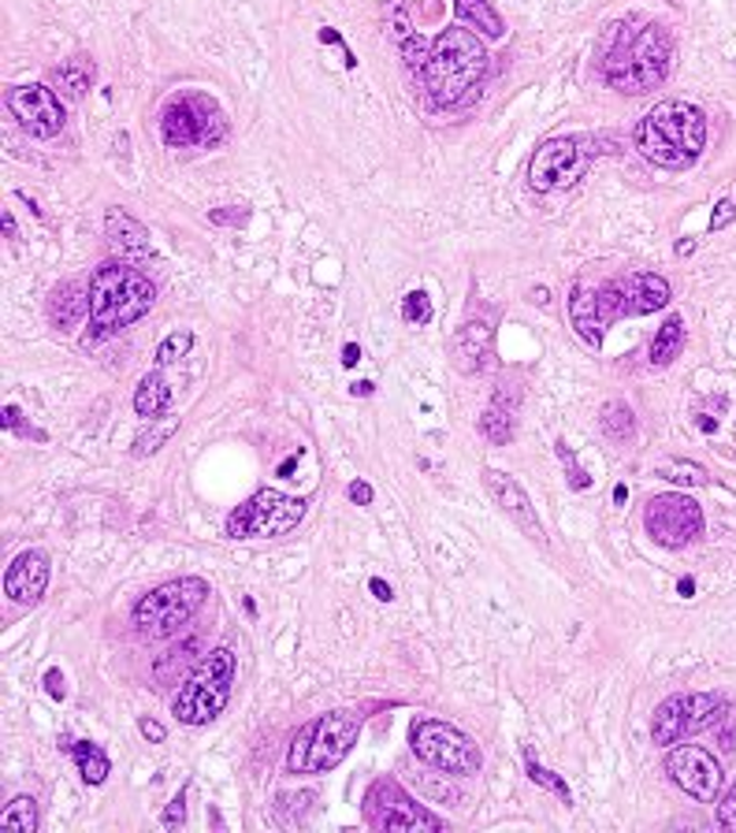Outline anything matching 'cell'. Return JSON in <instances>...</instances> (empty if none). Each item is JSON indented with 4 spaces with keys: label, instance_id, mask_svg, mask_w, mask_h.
Instances as JSON below:
<instances>
[{
    "label": "cell",
    "instance_id": "obj_19",
    "mask_svg": "<svg viewBox=\"0 0 736 833\" xmlns=\"http://www.w3.org/2000/svg\"><path fill=\"white\" fill-rule=\"evenodd\" d=\"M105 235L108 242H112V250L119 257H127V261H153V246H149V231L146 224L131 216L127 209H119V205H108L105 212Z\"/></svg>",
    "mask_w": 736,
    "mask_h": 833
},
{
    "label": "cell",
    "instance_id": "obj_18",
    "mask_svg": "<svg viewBox=\"0 0 736 833\" xmlns=\"http://www.w3.org/2000/svg\"><path fill=\"white\" fill-rule=\"evenodd\" d=\"M49 588V555L38 547L23 551L12 566H8L4 573V595L12 603H23V607H30V603H38L41 595H46Z\"/></svg>",
    "mask_w": 736,
    "mask_h": 833
},
{
    "label": "cell",
    "instance_id": "obj_16",
    "mask_svg": "<svg viewBox=\"0 0 736 833\" xmlns=\"http://www.w3.org/2000/svg\"><path fill=\"white\" fill-rule=\"evenodd\" d=\"M666 774L674 777L677 789L696 800V804H714L722 793V763L699 744H680L666 755Z\"/></svg>",
    "mask_w": 736,
    "mask_h": 833
},
{
    "label": "cell",
    "instance_id": "obj_35",
    "mask_svg": "<svg viewBox=\"0 0 736 833\" xmlns=\"http://www.w3.org/2000/svg\"><path fill=\"white\" fill-rule=\"evenodd\" d=\"M0 826L4 830H19V833H34L38 830V804L30 796H19L4 807L0 815Z\"/></svg>",
    "mask_w": 736,
    "mask_h": 833
},
{
    "label": "cell",
    "instance_id": "obj_13",
    "mask_svg": "<svg viewBox=\"0 0 736 833\" xmlns=\"http://www.w3.org/2000/svg\"><path fill=\"white\" fill-rule=\"evenodd\" d=\"M591 165V149L584 138H547L528 160V187L536 194H558L569 190L573 182L584 179Z\"/></svg>",
    "mask_w": 736,
    "mask_h": 833
},
{
    "label": "cell",
    "instance_id": "obj_10",
    "mask_svg": "<svg viewBox=\"0 0 736 833\" xmlns=\"http://www.w3.org/2000/svg\"><path fill=\"white\" fill-rule=\"evenodd\" d=\"M414 752L420 763L436 766L447 777H473L480 774L484 766V752L469 733L450 726V722L439 718H425L414 726Z\"/></svg>",
    "mask_w": 736,
    "mask_h": 833
},
{
    "label": "cell",
    "instance_id": "obj_45",
    "mask_svg": "<svg viewBox=\"0 0 736 833\" xmlns=\"http://www.w3.org/2000/svg\"><path fill=\"white\" fill-rule=\"evenodd\" d=\"M138 733H142L149 744H165L168 741V730L160 726L157 718H138Z\"/></svg>",
    "mask_w": 736,
    "mask_h": 833
},
{
    "label": "cell",
    "instance_id": "obj_39",
    "mask_svg": "<svg viewBox=\"0 0 736 833\" xmlns=\"http://www.w3.org/2000/svg\"><path fill=\"white\" fill-rule=\"evenodd\" d=\"M555 447H558V458H561V465H566V480H569V488H573V492H588V488H591V476L584 473V469H580V462L569 454L566 439H558Z\"/></svg>",
    "mask_w": 736,
    "mask_h": 833
},
{
    "label": "cell",
    "instance_id": "obj_2",
    "mask_svg": "<svg viewBox=\"0 0 736 833\" xmlns=\"http://www.w3.org/2000/svg\"><path fill=\"white\" fill-rule=\"evenodd\" d=\"M636 153L652 160L655 168L688 171L707 149V116L692 101H663L647 112L633 131Z\"/></svg>",
    "mask_w": 736,
    "mask_h": 833
},
{
    "label": "cell",
    "instance_id": "obj_23",
    "mask_svg": "<svg viewBox=\"0 0 736 833\" xmlns=\"http://www.w3.org/2000/svg\"><path fill=\"white\" fill-rule=\"evenodd\" d=\"M569 324H573V331L591 346V350H599L606 328L599 320V298H595V290H588V287L569 290Z\"/></svg>",
    "mask_w": 736,
    "mask_h": 833
},
{
    "label": "cell",
    "instance_id": "obj_37",
    "mask_svg": "<svg viewBox=\"0 0 736 833\" xmlns=\"http://www.w3.org/2000/svg\"><path fill=\"white\" fill-rule=\"evenodd\" d=\"M402 320L406 324H428L431 320V298L428 290H409L402 298Z\"/></svg>",
    "mask_w": 736,
    "mask_h": 833
},
{
    "label": "cell",
    "instance_id": "obj_51",
    "mask_svg": "<svg viewBox=\"0 0 736 833\" xmlns=\"http://www.w3.org/2000/svg\"><path fill=\"white\" fill-rule=\"evenodd\" d=\"M0 227H4V238H19V227L12 220V212L4 209V216H0Z\"/></svg>",
    "mask_w": 736,
    "mask_h": 833
},
{
    "label": "cell",
    "instance_id": "obj_30",
    "mask_svg": "<svg viewBox=\"0 0 736 833\" xmlns=\"http://www.w3.org/2000/svg\"><path fill=\"white\" fill-rule=\"evenodd\" d=\"M480 432H484L487 443H495V447H506V443L514 439V409L503 403V395L480 414Z\"/></svg>",
    "mask_w": 736,
    "mask_h": 833
},
{
    "label": "cell",
    "instance_id": "obj_14",
    "mask_svg": "<svg viewBox=\"0 0 736 833\" xmlns=\"http://www.w3.org/2000/svg\"><path fill=\"white\" fill-rule=\"evenodd\" d=\"M703 506L692 499V495L669 492V495H655L644 510V528L647 536L655 539L658 547L680 551L688 544H696L703 536Z\"/></svg>",
    "mask_w": 736,
    "mask_h": 833
},
{
    "label": "cell",
    "instance_id": "obj_27",
    "mask_svg": "<svg viewBox=\"0 0 736 833\" xmlns=\"http://www.w3.org/2000/svg\"><path fill=\"white\" fill-rule=\"evenodd\" d=\"M454 12H458L461 23H469L473 30H480V34L491 41H499L506 34V23L491 8V0H454Z\"/></svg>",
    "mask_w": 736,
    "mask_h": 833
},
{
    "label": "cell",
    "instance_id": "obj_8",
    "mask_svg": "<svg viewBox=\"0 0 736 833\" xmlns=\"http://www.w3.org/2000/svg\"><path fill=\"white\" fill-rule=\"evenodd\" d=\"M160 138L171 149H216L227 138L223 108L209 93H176L160 108Z\"/></svg>",
    "mask_w": 736,
    "mask_h": 833
},
{
    "label": "cell",
    "instance_id": "obj_49",
    "mask_svg": "<svg viewBox=\"0 0 736 833\" xmlns=\"http://www.w3.org/2000/svg\"><path fill=\"white\" fill-rule=\"evenodd\" d=\"M357 361H361V346H357V343H346V346H342V365H346V369H354Z\"/></svg>",
    "mask_w": 736,
    "mask_h": 833
},
{
    "label": "cell",
    "instance_id": "obj_46",
    "mask_svg": "<svg viewBox=\"0 0 736 833\" xmlns=\"http://www.w3.org/2000/svg\"><path fill=\"white\" fill-rule=\"evenodd\" d=\"M46 692H49V696L52 700H68V688H63V674H60V670L57 666H52V670H46Z\"/></svg>",
    "mask_w": 736,
    "mask_h": 833
},
{
    "label": "cell",
    "instance_id": "obj_15",
    "mask_svg": "<svg viewBox=\"0 0 736 833\" xmlns=\"http://www.w3.org/2000/svg\"><path fill=\"white\" fill-rule=\"evenodd\" d=\"M4 108L16 116V123L23 127L30 138H38V142H46V138H57L63 131V112L60 97L49 90V86H8L4 90Z\"/></svg>",
    "mask_w": 736,
    "mask_h": 833
},
{
    "label": "cell",
    "instance_id": "obj_22",
    "mask_svg": "<svg viewBox=\"0 0 736 833\" xmlns=\"http://www.w3.org/2000/svg\"><path fill=\"white\" fill-rule=\"evenodd\" d=\"M90 313V290H82L74 279L68 284H57L49 295V324L57 331H71L79 328V320Z\"/></svg>",
    "mask_w": 736,
    "mask_h": 833
},
{
    "label": "cell",
    "instance_id": "obj_34",
    "mask_svg": "<svg viewBox=\"0 0 736 833\" xmlns=\"http://www.w3.org/2000/svg\"><path fill=\"white\" fill-rule=\"evenodd\" d=\"M525 771H528V777L539 785V789H547V793H555L561 804L566 807H573V793H569V785L561 782V777L555 774V771H547V766H539V760H536V752L533 748H525Z\"/></svg>",
    "mask_w": 736,
    "mask_h": 833
},
{
    "label": "cell",
    "instance_id": "obj_36",
    "mask_svg": "<svg viewBox=\"0 0 736 833\" xmlns=\"http://www.w3.org/2000/svg\"><path fill=\"white\" fill-rule=\"evenodd\" d=\"M190 350H193V331L190 328L171 331L168 339L157 346V365H176L179 357H187Z\"/></svg>",
    "mask_w": 736,
    "mask_h": 833
},
{
    "label": "cell",
    "instance_id": "obj_40",
    "mask_svg": "<svg viewBox=\"0 0 736 833\" xmlns=\"http://www.w3.org/2000/svg\"><path fill=\"white\" fill-rule=\"evenodd\" d=\"M398 49H402V60H406V68H409V71H417V75L425 71L428 52H431V46H425V38L414 34L409 41H402V46H398Z\"/></svg>",
    "mask_w": 736,
    "mask_h": 833
},
{
    "label": "cell",
    "instance_id": "obj_1",
    "mask_svg": "<svg viewBox=\"0 0 736 833\" xmlns=\"http://www.w3.org/2000/svg\"><path fill=\"white\" fill-rule=\"evenodd\" d=\"M674 41L669 30L655 19L629 16L606 27L599 41V71L610 90L625 97H644L669 79Z\"/></svg>",
    "mask_w": 736,
    "mask_h": 833
},
{
    "label": "cell",
    "instance_id": "obj_38",
    "mask_svg": "<svg viewBox=\"0 0 736 833\" xmlns=\"http://www.w3.org/2000/svg\"><path fill=\"white\" fill-rule=\"evenodd\" d=\"M0 425H4V432H16V436H23V439H38V443L49 439L41 428H30L27 425V417H23V409H19V406H4V414H0Z\"/></svg>",
    "mask_w": 736,
    "mask_h": 833
},
{
    "label": "cell",
    "instance_id": "obj_28",
    "mask_svg": "<svg viewBox=\"0 0 736 833\" xmlns=\"http://www.w3.org/2000/svg\"><path fill=\"white\" fill-rule=\"evenodd\" d=\"M168 406H171V387L165 380V373H149L146 380L135 387V414L153 420L160 414H168Z\"/></svg>",
    "mask_w": 736,
    "mask_h": 833
},
{
    "label": "cell",
    "instance_id": "obj_56",
    "mask_svg": "<svg viewBox=\"0 0 736 833\" xmlns=\"http://www.w3.org/2000/svg\"><path fill=\"white\" fill-rule=\"evenodd\" d=\"M350 391H354L357 398H361V395H372V384H368V380H357V384H350Z\"/></svg>",
    "mask_w": 736,
    "mask_h": 833
},
{
    "label": "cell",
    "instance_id": "obj_5",
    "mask_svg": "<svg viewBox=\"0 0 736 833\" xmlns=\"http://www.w3.org/2000/svg\"><path fill=\"white\" fill-rule=\"evenodd\" d=\"M357 737H361V718L354 711L320 714L317 722H309V726H301L295 733L287 752V771L290 774L331 771V766H339L354 752Z\"/></svg>",
    "mask_w": 736,
    "mask_h": 833
},
{
    "label": "cell",
    "instance_id": "obj_31",
    "mask_svg": "<svg viewBox=\"0 0 736 833\" xmlns=\"http://www.w3.org/2000/svg\"><path fill=\"white\" fill-rule=\"evenodd\" d=\"M599 425H603V436L610 443H629L636 436V417L621 398H610V403L603 406Z\"/></svg>",
    "mask_w": 736,
    "mask_h": 833
},
{
    "label": "cell",
    "instance_id": "obj_20",
    "mask_svg": "<svg viewBox=\"0 0 736 833\" xmlns=\"http://www.w3.org/2000/svg\"><path fill=\"white\" fill-rule=\"evenodd\" d=\"M491 343H495V317H469L454 335V365H458L461 373H480L487 354H491Z\"/></svg>",
    "mask_w": 736,
    "mask_h": 833
},
{
    "label": "cell",
    "instance_id": "obj_42",
    "mask_svg": "<svg viewBox=\"0 0 736 833\" xmlns=\"http://www.w3.org/2000/svg\"><path fill=\"white\" fill-rule=\"evenodd\" d=\"M714 822H718L722 830H729V833H736V782H733V789L729 793L722 796V804H718V811H714Z\"/></svg>",
    "mask_w": 736,
    "mask_h": 833
},
{
    "label": "cell",
    "instance_id": "obj_43",
    "mask_svg": "<svg viewBox=\"0 0 736 833\" xmlns=\"http://www.w3.org/2000/svg\"><path fill=\"white\" fill-rule=\"evenodd\" d=\"M160 822H165L168 830H179L182 822H187V789H179L176 800H171V804H168L165 819H160Z\"/></svg>",
    "mask_w": 736,
    "mask_h": 833
},
{
    "label": "cell",
    "instance_id": "obj_57",
    "mask_svg": "<svg viewBox=\"0 0 736 833\" xmlns=\"http://www.w3.org/2000/svg\"><path fill=\"white\" fill-rule=\"evenodd\" d=\"M625 499H629V488H625V484H618V488H614V503H625Z\"/></svg>",
    "mask_w": 736,
    "mask_h": 833
},
{
    "label": "cell",
    "instance_id": "obj_50",
    "mask_svg": "<svg viewBox=\"0 0 736 833\" xmlns=\"http://www.w3.org/2000/svg\"><path fill=\"white\" fill-rule=\"evenodd\" d=\"M528 301H533V306H550V290L547 287H533V290H528Z\"/></svg>",
    "mask_w": 736,
    "mask_h": 833
},
{
    "label": "cell",
    "instance_id": "obj_47",
    "mask_svg": "<svg viewBox=\"0 0 736 833\" xmlns=\"http://www.w3.org/2000/svg\"><path fill=\"white\" fill-rule=\"evenodd\" d=\"M346 495H350V503H357V506H368V503H372V488H368L365 480H354L350 488H346Z\"/></svg>",
    "mask_w": 736,
    "mask_h": 833
},
{
    "label": "cell",
    "instance_id": "obj_41",
    "mask_svg": "<svg viewBox=\"0 0 736 833\" xmlns=\"http://www.w3.org/2000/svg\"><path fill=\"white\" fill-rule=\"evenodd\" d=\"M209 220L216 227H246L250 224V209H242V205H223V209H212Z\"/></svg>",
    "mask_w": 736,
    "mask_h": 833
},
{
    "label": "cell",
    "instance_id": "obj_26",
    "mask_svg": "<svg viewBox=\"0 0 736 833\" xmlns=\"http://www.w3.org/2000/svg\"><path fill=\"white\" fill-rule=\"evenodd\" d=\"M60 748L71 752V760L79 763V774H82L86 785H101L108 771H112V760H108L93 741H63Z\"/></svg>",
    "mask_w": 736,
    "mask_h": 833
},
{
    "label": "cell",
    "instance_id": "obj_7",
    "mask_svg": "<svg viewBox=\"0 0 736 833\" xmlns=\"http://www.w3.org/2000/svg\"><path fill=\"white\" fill-rule=\"evenodd\" d=\"M209 599V581L201 577H171L157 584L135 603V625L149 641H168L179 629H187L201 603Z\"/></svg>",
    "mask_w": 736,
    "mask_h": 833
},
{
    "label": "cell",
    "instance_id": "obj_24",
    "mask_svg": "<svg viewBox=\"0 0 736 833\" xmlns=\"http://www.w3.org/2000/svg\"><path fill=\"white\" fill-rule=\"evenodd\" d=\"M685 339H688V328H685V317H666L663 328L655 331L652 339V350H647V357H652L655 369H666V365H674L680 350H685Z\"/></svg>",
    "mask_w": 736,
    "mask_h": 833
},
{
    "label": "cell",
    "instance_id": "obj_52",
    "mask_svg": "<svg viewBox=\"0 0 736 833\" xmlns=\"http://www.w3.org/2000/svg\"><path fill=\"white\" fill-rule=\"evenodd\" d=\"M696 425H699V432H707V436H714V432H718V420L707 417V414H699V417H696Z\"/></svg>",
    "mask_w": 736,
    "mask_h": 833
},
{
    "label": "cell",
    "instance_id": "obj_11",
    "mask_svg": "<svg viewBox=\"0 0 736 833\" xmlns=\"http://www.w3.org/2000/svg\"><path fill=\"white\" fill-rule=\"evenodd\" d=\"M729 711L718 692H680V696H669L655 707L652 718V741L655 744H680L696 733L718 726Z\"/></svg>",
    "mask_w": 736,
    "mask_h": 833
},
{
    "label": "cell",
    "instance_id": "obj_21",
    "mask_svg": "<svg viewBox=\"0 0 736 833\" xmlns=\"http://www.w3.org/2000/svg\"><path fill=\"white\" fill-rule=\"evenodd\" d=\"M625 295H629V317H647L669 306V279L658 272H633L625 276Z\"/></svg>",
    "mask_w": 736,
    "mask_h": 833
},
{
    "label": "cell",
    "instance_id": "obj_54",
    "mask_svg": "<svg viewBox=\"0 0 736 833\" xmlns=\"http://www.w3.org/2000/svg\"><path fill=\"white\" fill-rule=\"evenodd\" d=\"M677 254H680V257L696 254V238H680V242H677Z\"/></svg>",
    "mask_w": 736,
    "mask_h": 833
},
{
    "label": "cell",
    "instance_id": "obj_4",
    "mask_svg": "<svg viewBox=\"0 0 736 833\" xmlns=\"http://www.w3.org/2000/svg\"><path fill=\"white\" fill-rule=\"evenodd\" d=\"M487 57L484 41L465 27H450L431 41L428 63L420 71L425 79V90L436 108H458L465 101H473L480 82L487 79Z\"/></svg>",
    "mask_w": 736,
    "mask_h": 833
},
{
    "label": "cell",
    "instance_id": "obj_17",
    "mask_svg": "<svg viewBox=\"0 0 736 833\" xmlns=\"http://www.w3.org/2000/svg\"><path fill=\"white\" fill-rule=\"evenodd\" d=\"M484 484H487V492H491L495 506H499L506 517H514V525L521 528L533 544H547V533H544V525H539V517H536V506H533L528 492L514 480V476H506L499 469H484Z\"/></svg>",
    "mask_w": 736,
    "mask_h": 833
},
{
    "label": "cell",
    "instance_id": "obj_12",
    "mask_svg": "<svg viewBox=\"0 0 736 833\" xmlns=\"http://www.w3.org/2000/svg\"><path fill=\"white\" fill-rule=\"evenodd\" d=\"M365 819L372 830L380 833H425V830H442V819L431 815L428 807H420L417 800L406 796V789L380 777V782L368 785L365 793Z\"/></svg>",
    "mask_w": 736,
    "mask_h": 833
},
{
    "label": "cell",
    "instance_id": "obj_29",
    "mask_svg": "<svg viewBox=\"0 0 736 833\" xmlns=\"http://www.w3.org/2000/svg\"><path fill=\"white\" fill-rule=\"evenodd\" d=\"M176 432H179V417L176 414H160V417H153V425H149L146 432H138L131 454H135V458H153L157 450L168 447V439L176 436Z\"/></svg>",
    "mask_w": 736,
    "mask_h": 833
},
{
    "label": "cell",
    "instance_id": "obj_6",
    "mask_svg": "<svg viewBox=\"0 0 736 833\" xmlns=\"http://www.w3.org/2000/svg\"><path fill=\"white\" fill-rule=\"evenodd\" d=\"M235 681V655L227 647H212L209 655L193 666V674L182 681V688L171 700V714L182 726H209L216 722L231 700Z\"/></svg>",
    "mask_w": 736,
    "mask_h": 833
},
{
    "label": "cell",
    "instance_id": "obj_3",
    "mask_svg": "<svg viewBox=\"0 0 736 833\" xmlns=\"http://www.w3.org/2000/svg\"><path fill=\"white\" fill-rule=\"evenodd\" d=\"M157 306V284L131 261H105L90 276V343L131 328Z\"/></svg>",
    "mask_w": 736,
    "mask_h": 833
},
{
    "label": "cell",
    "instance_id": "obj_44",
    "mask_svg": "<svg viewBox=\"0 0 736 833\" xmlns=\"http://www.w3.org/2000/svg\"><path fill=\"white\" fill-rule=\"evenodd\" d=\"M736 220V205L729 198H722L714 205V216H710V231H722V227H729Z\"/></svg>",
    "mask_w": 736,
    "mask_h": 833
},
{
    "label": "cell",
    "instance_id": "obj_25",
    "mask_svg": "<svg viewBox=\"0 0 736 833\" xmlns=\"http://www.w3.org/2000/svg\"><path fill=\"white\" fill-rule=\"evenodd\" d=\"M97 79V63L86 57V52H79V57H71L68 63H60L57 71H52V82L60 86V93L68 97V101H79V97H86V90L93 86Z\"/></svg>",
    "mask_w": 736,
    "mask_h": 833
},
{
    "label": "cell",
    "instance_id": "obj_55",
    "mask_svg": "<svg viewBox=\"0 0 736 833\" xmlns=\"http://www.w3.org/2000/svg\"><path fill=\"white\" fill-rule=\"evenodd\" d=\"M298 458H301V450L295 454V458H287L284 465H279V476H290V473H295V469H298Z\"/></svg>",
    "mask_w": 736,
    "mask_h": 833
},
{
    "label": "cell",
    "instance_id": "obj_33",
    "mask_svg": "<svg viewBox=\"0 0 736 833\" xmlns=\"http://www.w3.org/2000/svg\"><path fill=\"white\" fill-rule=\"evenodd\" d=\"M658 476L669 480V484H685V488H703V484H710V473L703 469L699 462H688V458L658 462Z\"/></svg>",
    "mask_w": 736,
    "mask_h": 833
},
{
    "label": "cell",
    "instance_id": "obj_53",
    "mask_svg": "<svg viewBox=\"0 0 736 833\" xmlns=\"http://www.w3.org/2000/svg\"><path fill=\"white\" fill-rule=\"evenodd\" d=\"M677 592L685 595V599H692V595H696V581H692V577H680V581H677Z\"/></svg>",
    "mask_w": 736,
    "mask_h": 833
},
{
    "label": "cell",
    "instance_id": "obj_32",
    "mask_svg": "<svg viewBox=\"0 0 736 833\" xmlns=\"http://www.w3.org/2000/svg\"><path fill=\"white\" fill-rule=\"evenodd\" d=\"M595 298H599V320L603 328H610V324H618L621 317H629V295H625V279H610V284H603L595 290Z\"/></svg>",
    "mask_w": 736,
    "mask_h": 833
},
{
    "label": "cell",
    "instance_id": "obj_48",
    "mask_svg": "<svg viewBox=\"0 0 736 833\" xmlns=\"http://www.w3.org/2000/svg\"><path fill=\"white\" fill-rule=\"evenodd\" d=\"M368 588H372V595H376V599H380V603H391V599H395L391 584H387L384 577H372V581H368Z\"/></svg>",
    "mask_w": 736,
    "mask_h": 833
},
{
    "label": "cell",
    "instance_id": "obj_9",
    "mask_svg": "<svg viewBox=\"0 0 736 833\" xmlns=\"http://www.w3.org/2000/svg\"><path fill=\"white\" fill-rule=\"evenodd\" d=\"M306 522V503L276 488H257L227 517V536L235 539H279Z\"/></svg>",
    "mask_w": 736,
    "mask_h": 833
}]
</instances>
